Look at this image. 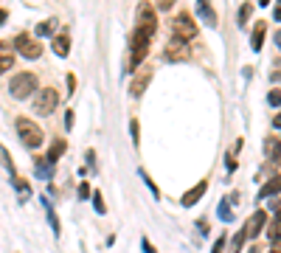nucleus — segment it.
I'll return each mask as SVG.
<instances>
[{
    "label": "nucleus",
    "mask_w": 281,
    "mask_h": 253,
    "mask_svg": "<svg viewBox=\"0 0 281 253\" xmlns=\"http://www.w3.org/2000/svg\"><path fill=\"white\" fill-rule=\"evenodd\" d=\"M267 237H270V242L281 239V214L276 216V222H270V225H267Z\"/></svg>",
    "instance_id": "a878e982"
},
{
    "label": "nucleus",
    "mask_w": 281,
    "mask_h": 253,
    "mask_svg": "<svg viewBox=\"0 0 281 253\" xmlns=\"http://www.w3.org/2000/svg\"><path fill=\"white\" fill-rule=\"evenodd\" d=\"M276 20L281 23V0H278V3H276Z\"/></svg>",
    "instance_id": "79ce46f5"
},
{
    "label": "nucleus",
    "mask_w": 281,
    "mask_h": 253,
    "mask_svg": "<svg viewBox=\"0 0 281 253\" xmlns=\"http://www.w3.org/2000/svg\"><path fill=\"white\" fill-rule=\"evenodd\" d=\"M70 127H73V110L65 113V130H70Z\"/></svg>",
    "instance_id": "f704fd0d"
},
{
    "label": "nucleus",
    "mask_w": 281,
    "mask_h": 253,
    "mask_svg": "<svg viewBox=\"0 0 281 253\" xmlns=\"http://www.w3.org/2000/svg\"><path fill=\"white\" fill-rule=\"evenodd\" d=\"M11 45H14V51H20L26 59H40L43 57V45H40L34 37H28V34H17Z\"/></svg>",
    "instance_id": "0eeeda50"
},
{
    "label": "nucleus",
    "mask_w": 281,
    "mask_h": 253,
    "mask_svg": "<svg viewBox=\"0 0 281 253\" xmlns=\"http://www.w3.org/2000/svg\"><path fill=\"white\" fill-rule=\"evenodd\" d=\"M6 20H9V11H6V9H0V26H3Z\"/></svg>",
    "instance_id": "ea45409f"
},
{
    "label": "nucleus",
    "mask_w": 281,
    "mask_h": 253,
    "mask_svg": "<svg viewBox=\"0 0 281 253\" xmlns=\"http://www.w3.org/2000/svg\"><path fill=\"white\" fill-rule=\"evenodd\" d=\"M149 37H152V34H146L143 28H135V31L129 34V62H127V68H124V74L138 70V65L146 59V53H149Z\"/></svg>",
    "instance_id": "f257e3e1"
},
{
    "label": "nucleus",
    "mask_w": 281,
    "mask_h": 253,
    "mask_svg": "<svg viewBox=\"0 0 281 253\" xmlns=\"http://www.w3.org/2000/svg\"><path fill=\"white\" fill-rule=\"evenodd\" d=\"M34 166H37V177H40V180H48V177H51V164H48V160L34 158Z\"/></svg>",
    "instance_id": "412c9836"
},
{
    "label": "nucleus",
    "mask_w": 281,
    "mask_h": 253,
    "mask_svg": "<svg viewBox=\"0 0 281 253\" xmlns=\"http://www.w3.org/2000/svg\"><path fill=\"white\" fill-rule=\"evenodd\" d=\"M273 253H276V250H273Z\"/></svg>",
    "instance_id": "49530a36"
},
{
    "label": "nucleus",
    "mask_w": 281,
    "mask_h": 253,
    "mask_svg": "<svg viewBox=\"0 0 281 253\" xmlns=\"http://www.w3.org/2000/svg\"><path fill=\"white\" fill-rule=\"evenodd\" d=\"M141 245H143V253H155V245H149V239H143Z\"/></svg>",
    "instance_id": "4c0bfd02"
},
{
    "label": "nucleus",
    "mask_w": 281,
    "mask_h": 253,
    "mask_svg": "<svg viewBox=\"0 0 281 253\" xmlns=\"http://www.w3.org/2000/svg\"><path fill=\"white\" fill-rule=\"evenodd\" d=\"M273 250H276V253H281V239H276V242H273Z\"/></svg>",
    "instance_id": "37998d69"
},
{
    "label": "nucleus",
    "mask_w": 281,
    "mask_h": 253,
    "mask_svg": "<svg viewBox=\"0 0 281 253\" xmlns=\"http://www.w3.org/2000/svg\"><path fill=\"white\" fill-rule=\"evenodd\" d=\"M152 82V70H138V74H135V79H133V84H129V93L133 96H141L143 90H146V84Z\"/></svg>",
    "instance_id": "f8f14e48"
},
{
    "label": "nucleus",
    "mask_w": 281,
    "mask_h": 253,
    "mask_svg": "<svg viewBox=\"0 0 281 253\" xmlns=\"http://www.w3.org/2000/svg\"><path fill=\"white\" fill-rule=\"evenodd\" d=\"M225 242H228V239H225V237H217V245H214V248H211V253H222Z\"/></svg>",
    "instance_id": "473e14b6"
},
{
    "label": "nucleus",
    "mask_w": 281,
    "mask_h": 253,
    "mask_svg": "<svg viewBox=\"0 0 281 253\" xmlns=\"http://www.w3.org/2000/svg\"><path fill=\"white\" fill-rule=\"evenodd\" d=\"M273 127H276V130H281V113H276V118H273Z\"/></svg>",
    "instance_id": "a19ab883"
},
{
    "label": "nucleus",
    "mask_w": 281,
    "mask_h": 253,
    "mask_svg": "<svg viewBox=\"0 0 281 253\" xmlns=\"http://www.w3.org/2000/svg\"><path fill=\"white\" fill-rule=\"evenodd\" d=\"M245 239H248V233H245V228L236 233L234 239H231V248H228V253H242V248H245Z\"/></svg>",
    "instance_id": "4be33fe9"
},
{
    "label": "nucleus",
    "mask_w": 281,
    "mask_h": 253,
    "mask_svg": "<svg viewBox=\"0 0 281 253\" xmlns=\"http://www.w3.org/2000/svg\"><path fill=\"white\" fill-rule=\"evenodd\" d=\"M265 222H267V211H256L253 216L248 220V225H245V233H248V239H256L261 231H265Z\"/></svg>",
    "instance_id": "1a4fd4ad"
},
{
    "label": "nucleus",
    "mask_w": 281,
    "mask_h": 253,
    "mask_svg": "<svg viewBox=\"0 0 281 253\" xmlns=\"http://www.w3.org/2000/svg\"><path fill=\"white\" fill-rule=\"evenodd\" d=\"M205 191H208V183H205V180H200V183H197L194 189H189L186 194L180 197V203H183L186 208H191V206H197V203H200V197L205 194Z\"/></svg>",
    "instance_id": "9d476101"
},
{
    "label": "nucleus",
    "mask_w": 281,
    "mask_h": 253,
    "mask_svg": "<svg viewBox=\"0 0 281 253\" xmlns=\"http://www.w3.org/2000/svg\"><path fill=\"white\" fill-rule=\"evenodd\" d=\"M225 166H228V172H234V169H236V158H234V155H228V160H225Z\"/></svg>",
    "instance_id": "e433bc0d"
},
{
    "label": "nucleus",
    "mask_w": 281,
    "mask_h": 253,
    "mask_svg": "<svg viewBox=\"0 0 281 253\" xmlns=\"http://www.w3.org/2000/svg\"><path fill=\"white\" fill-rule=\"evenodd\" d=\"M248 17H250V3H245L242 9H239V26H245V23H248Z\"/></svg>",
    "instance_id": "7c9ffc66"
},
{
    "label": "nucleus",
    "mask_w": 281,
    "mask_h": 253,
    "mask_svg": "<svg viewBox=\"0 0 281 253\" xmlns=\"http://www.w3.org/2000/svg\"><path fill=\"white\" fill-rule=\"evenodd\" d=\"M234 203H239V194H231V197H225L222 203H219V208H217V216L222 222H234V211H231V206Z\"/></svg>",
    "instance_id": "2eb2a0df"
},
{
    "label": "nucleus",
    "mask_w": 281,
    "mask_h": 253,
    "mask_svg": "<svg viewBox=\"0 0 281 253\" xmlns=\"http://www.w3.org/2000/svg\"><path fill=\"white\" fill-rule=\"evenodd\" d=\"M129 138H133L135 147L141 143V124H138V118H133V121H129Z\"/></svg>",
    "instance_id": "bb28decb"
},
{
    "label": "nucleus",
    "mask_w": 281,
    "mask_h": 253,
    "mask_svg": "<svg viewBox=\"0 0 281 253\" xmlns=\"http://www.w3.org/2000/svg\"><path fill=\"white\" fill-rule=\"evenodd\" d=\"M197 228H200L202 233H208V222L205 220H197Z\"/></svg>",
    "instance_id": "58836bf2"
},
{
    "label": "nucleus",
    "mask_w": 281,
    "mask_h": 253,
    "mask_svg": "<svg viewBox=\"0 0 281 253\" xmlns=\"http://www.w3.org/2000/svg\"><path fill=\"white\" fill-rule=\"evenodd\" d=\"M65 149H68V141H65V138H53L51 149H48V164H51V166L57 164V160L65 155Z\"/></svg>",
    "instance_id": "f3484780"
},
{
    "label": "nucleus",
    "mask_w": 281,
    "mask_h": 253,
    "mask_svg": "<svg viewBox=\"0 0 281 253\" xmlns=\"http://www.w3.org/2000/svg\"><path fill=\"white\" fill-rule=\"evenodd\" d=\"M197 14H200L202 20H205V26L217 28V11H214L211 0H197Z\"/></svg>",
    "instance_id": "9b49d317"
},
{
    "label": "nucleus",
    "mask_w": 281,
    "mask_h": 253,
    "mask_svg": "<svg viewBox=\"0 0 281 253\" xmlns=\"http://www.w3.org/2000/svg\"><path fill=\"white\" fill-rule=\"evenodd\" d=\"M79 197H82V200L93 197V191H90V186H87V183H79Z\"/></svg>",
    "instance_id": "2f4dec72"
},
{
    "label": "nucleus",
    "mask_w": 281,
    "mask_h": 253,
    "mask_svg": "<svg viewBox=\"0 0 281 253\" xmlns=\"http://www.w3.org/2000/svg\"><path fill=\"white\" fill-rule=\"evenodd\" d=\"M163 57L169 59V62H186V59L191 57L189 42H183V40L172 37L169 42H166V48H163Z\"/></svg>",
    "instance_id": "6e6552de"
},
{
    "label": "nucleus",
    "mask_w": 281,
    "mask_h": 253,
    "mask_svg": "<svg viewBox=\"0 0 281 253\" xmlns=\"http://www.w3.org/2000/svg\"><path fill=\"white\" fill-rule=\"evenodd\" d=\"M11 65H14V45H9V42H0V74L11 70Z\"/></svg>",
    "instance_id": "ddd939ff"
},
{
    "label": "nucleus",
    "mask_w": 281,
    "mask_h": 253,
    "mask_svg": "<svg viewBox=\"0 0 281 253\" xmlns=\"http://www.w3.org/2000/svg\"><path fill=\"white\" fill-rule=\"evenodd\" d=\"M172 6H175V0H158V9L160 11H169Z\"/></svg>",
    "instance_id": "72a5a7b5"
},
{
    "label": "nucleus",
    "mask_w": 281,
    "mask_h": 253,
    "mask_svg": "<svg viewBox=\"0 0 281 253\" xmlns=\"http://www.w3.org/2000/svg\"><path fill=\"white\" fill-rule=\"evenodd\" d=\"M267 3H270V0H259V6H267Z\"/></svg>",
    "instance_id": "a18cd8bd"
},
{
    "label": "nucleus",
    "mask_w": 281,
    "mask_h": 253,
    "mask_svg": "<svg viewBox=\"0 0 281 253\" xmlns=\"http://www.w3.org/2000/svg\"><path fill=\"white\" fill-rule=\"evenodd\" d=\"M73 90H76V76L68 74V93H73Z\"/></svg>",
    "instance_id": "c9c22d12"
},
{
    "label": "nucleus",
    "mask_w": 281,
    "mask_h": 253,
    "mask_svg": "<svg viewBox=\"0 0 281 253\" xmlns=\"http://www.w3.org/2000/svg\"><path fill=\"white\" fill-rule=\"evenodd\" d=\"M0 166H3L6 172L11 174V177H17V172H14V160L9 158V152H6V147H3V143H0Z\"/></svg>",
    "instance_id": "aec40b11"
},
{
    "label": "nucleus",
    "mask_w": 281,
    "mask_h": 253,
    "mask_svg": "<svg viewBox=\"0 0 281 253\" xmlns=\"http://www.w3.org/2000/svg\"><path fill=\"white\" fill-rule=\"evenodd\" d=\"M141 180H143V183H146V189H149V191H152V197H155V200H158V197H160V191H158V186H155V180H152V177H149V174H146V172H143V169H141Z\"/></svg>",
    "instance_id": "cd10ccee"
},
{
    "label": "nucleus",
    "mask_w": 281,
    "mask_h": 253,
    "mask_svg": "<svg viewBox=\"0 0 281 253\" xmlns=\"http://www.w3.org/2000/svg\"><path fill=\"white\" fill-rule=\"evenodd\" d=\"M265 34H267V26H265V20H259L256 28H253V37H250V48H253V51H261V45H265Z\"/></svg>",
    "instance_id": "6ab92c4d"
},
{
    "label": "nucleus",
    "mask_w": 281,
    "mask_h": 253,
    "mask_svg": "<svg viewBox=\"0 0 281 253\" xmlns=\"http://www.w3.org/2000/svg\"><path fill=\"white\" fill-rule=\"evenodd\" d=\"M172 34H175L177 40H183V42H191L197 37V23L191 20L189 11H183V14H177L175 20H172Z\"/></svg>",
    "instance_id": "39448f33"
},
{
    "label": "nucleus",
    "mask_w": 281,
    "mask_h": 253,
    "mask_svg": "<svg viewBox=\"0 0 281 253\" xmlns=\"http://www.w3.org/2000/svg\"><path fill=\"white\" fill-rule=\"evenodd\" d=\"M14 130H17V138H20V143L26 149H40V147H43L45 135H43V130H40V124H34L31 118H26V116L17 118Z\"/></svg>",
    "instance_id": "f03ea898"
},
{
    "label": "nucleus",
    "mask_w": 281,
    "mask_h": 253,
    "mask_svg": "<svg viewBox=\"0 0 281 253\" xmlns=\"http://www.w3.org/2000/svg\"><path fill=\"white\" fill-rule=\"evenodd\" d=\"M43 206H45V211H48V220H51V231L59 237V220H57V214H53V208H51V200L48 197H43Z\"/></svg>",
    "instance_id": "b1692460"
},
{
    "label": "nucleus",
    "mask_w": 281,
    "mask_h": 253,
    "mask_svg": "<svg viewBox=\"0 0 281 253\" xmlns=\"http://www.w3.org/2000/svg\"><path fill=\"white\" fill-rule=\"evenodd\" d=\"M57 104H59V93L53 87H40L34 93V113H40V116H51L57 110Z\"/></svg>",
    "instance_id": "20e7f679"
},
{
    "label": "nucleus",
    "mask_w": 281,
    "mask_h": 253,
    "mask_svg": "<svg viewBox=\"0 0 281 253\" xmlns=\"http://www.w3.org/2000/svg\"><path fill=\"white\" fill-rule=\"evenodd\" d=\"M34 87H37V76L28 74V70H23V74L11 76L9 93L14 96V99H28V96H34Z\"/></svg>",
    "instance_id": "7ed1b4c3"
},
{
    "label": "nucleus",
    "mask_w": 281,
    "mask_h": 253,
    "mask_svg": "<svg viewBox=\"0 0 281 253\" xmlns=\"http://www.w3.org/2000/svg\"><path fill=\"white\" fill-rule=\"evenodd\" d=\"M265 155H267V160H278L281 158V138H276V135L265 138Z\"/></svg>",
    "instance_id": "a211bd4d"
},
{
    "label": "nucleus",
    "mask_w": 281,
    "mask_h": 253,
    "mask_svg": "<svg viewBox=\"0 0 281 253\" xmlns=\"http://www.w3.org/2000/svg\"><path fill=\"white\" fill-rule=\"evenodd\" d=\"M276 45H278V51H281V28H278V34H276Z\"/></svg>",
    "instance_id": "c03bdc74"
},
{
    "label": "nucleus",
    "mask_w": 281,
    "mask_h": 253,
    "mask_svg": "<svg viewBox=\"0 0 281 253\" xmlns=\"http://www.w3.org/2000/svg\"><path fill=\"white\" fill-rule=\"evenodd\" d=\"M281 194V174H276V177H270L265 186L259 189V200H267V197H276Z\"/></svg>",
    "instance_id": "dca6fc26"
},
{
    "label": "nucleus",
    "mask_w": 281,
    "mask_h": 253,
    "mask_svg": "<svg viewBox=\"0 0 281 253\" xmlns=\"http://www.w3.org/2000/svg\"><path fill=\"white\" fill-rule=\"evenodd\" d=\"M135 23L138 26L135 28H143L146 34H155V28H158V17H155V6L152 3H138V9H135Z\"/></svg>",
    "instance_id": "423d86ee"
},
{
    "label": "nucleus",
    "mask_w": 281,
    "mask_h": 253,
    "mask_svg": "<svg viewBox=\"0 0 281 253\" xmlns=\"http://www.w3.org/2000/svg\"><path fill=\"white\" fill-rule=\"evenodd\" d=\"M51 48H53V53H57V57L65 59V57L70 53V37H68V34H53Z\"/></svg>",
    "instance_id": "4468645a"
},
{
    "label": "nucleus",
    "mask_w": 281,
    "mask_h": 253,
    "mask_svg": "<svg viewBox=\"0 0 281 253\" xmlns=\"http://www.w3.org/2000/svg\"><path fill=\"white\" fill-rule=\"evenodd\" d=\"M53 31H57V20H45V23H40V26H37V31H34V34H37V37H51Z\"/></svg>",
    "instance_id": "5701e85b"
},
{
    "label": "nucleus",
    "mask_w": 281,
    "mask_h": 253,
    "mask_svg": "<svg viewBox=\"0 0 281 253\" xmlns=\"http://www.w3.org/2000/svg\"><path fill=\"white\" fill-rule=\"evenodd\" d=\"M267 104H270V107H281V90H270V93H267Z\"/></svg>",
    "instance_id": "c756f323"
},
{
    "label": "nucleus",
    "mask_w": 281,
    "mask_h": 253,
    "mask_svg": "<svg viewBox=\"0 0 281 253\" xmlns=\"http://www.w3.org/2000/svg\"><path fill=\"white\" fill-rule=\"evenodd\" d=\"M93 208L99 211V214H104L107 206H104V197H101V191H93Z\"/></svg>",
    "instance_id": "c85d7f7f"
},
{
    "label": "nucleus",
    "mask_w": 281,
    "mask_h": 253,
    "mask_svg": "<svg viewBox=\"0 0 281 253\" xmlns=\"http://www.w3.org/2000/svg\"><path fill=\"white\" fill-rule=\"evenodd\" d=\"M11 180H14V186H17V191H20V200H23V203H26V200H28V197H31V186H28V183H26V180H23V177H11Z\"/></svg>",
    "instance_id": "393cba45"
}]
</instances>
